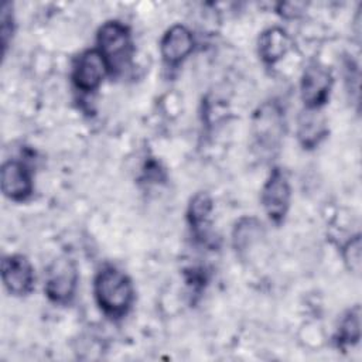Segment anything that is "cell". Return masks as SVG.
<instances>
[{
  "label": "cell",
  "mask_w": 362,
  "mask_h": 362,
  "mask_svg": "<svg viewBox=\"0 0 362 362\" xmlns=\"http://www.w3.org/2000/svg\"><path fill=\"white\" fill-rule=\"evenodd\" d=\"M96 42L110 74L119 75L129 68L134 48L127 25L117 20L106 21L98 30Z\"/></svg>",
  "instance_id": "7a4b0ae2"
},
{
  "label": "cell",
  "mask_w": 362,
  "mask_h": 362,
  "mask_svg": "<svg viewBox=\"0 0 362 362\" xmlns=\"http://www.w3.org/2000/svg\"><path fill=\"white\" fill-rule=\"evenodd\" d=\"M212 211H214V202L208 192L201 191L191 198L187 209V219L197 238L205 239L211 225Z\"/></svg>",
  "instance_id": "4fadbf2b"
},
{
  "label": "cell",
  "mask_w": 362,
  "mask_h": 362,
  "mask_svg": "<svg viewBox=\"0 0 362 362\" xmlns=\"http://www.w3.org/2000/svg\"><path fill=\"white\" fill-rule=\"evenodd\" d=\"M332 74L318 62H311L301 75L300 93L305 109H321L331 93Z\"/></svg>",
  "instance_id": "8992f818"
},
{
  "label": "cell",
  "mask_w": 362,
  "mask_h": 362,
  "mask_svg": "<svg viewBox=\"0 0 362 362\" xmlns=\"http://www.w3.org/2000/svg\"><path fill=\"white\" fill-rule=\"evenodd\" d=\"M1 280L10 294L27 296L34 290V267L24 255H7L1 260Z\"/></svg>",
  "instance_id": "52a82bcc"
},
{
  "label": "cell",
  "mask_w": 362,
  "mask_h": 362,
  "mask_svg": "<svg viewBox=\"0 0 362 362\" xmlns=\"http://www.w3.org/2000/svg\"><path fill=\"white\" fill-rule=\"evenodd\" d=\"M290 198L291 188L287 175L281 168H273L260 194L262 205L273 223L281 225L284 222L290 206Z\"/></svg>",
  "instance_id": "5b68a950"
},
{
  "label": "cell",
  "mask_w": 362,
  "mask_h": 362,
  "mask_svg": "<svg viewBox=\"0 0 362 362\" xmlns=\"http://www.w3.org/2000/svg\"><path fill=\"white\" fill-rule=\"evenodd\" d=\"M106 72V62L98 48L86 49L74 62L72 82L82 92H93L100 86Z\"/></svg>",
  "instance_id": "ba28073f"
},
{
  "label": "cell",
  "mask_w": 362,
  "mask_h": 362,
  "mask_svg": "<svg viewBox=\"0 0 362 362\" xmlns=\"http://www.w3.org/2000/svg\"><path fill=\"white\" fill-rule=\"evenodd\" d=\"M327 134V120L320 109H304L298 116L297 124V137L303 148H315Z\"/></svg>",
  "instance_id": "8fae6325"
},
{
  "label": "cell",
  "mask_w": 362,
  "mask_h": 362,
  "mask_svg": "<svg viewBox=\"0 0 362 362\" xmlns=\"http://www.w3.org/2000/svg\"><path fill=\"white\" fill-rule=\"evenodd\" d=\"M1 192L6 198L21 202L33 194V177L25 164L8 160L1 165Z\"/></svg>",
  "instance_id": "9c48e42d"
},
{
  "label": "cell",
  "mask_w": 362,
  "mask_h": 362,
  "mask_svg": "<svg viewBox=\"0 0 362 362\" xmlns=\"http://www.w3.org/2000/svg\"><path fill=\"white\" fill-rule=\"evenodd\" d=\"M342 257L349 272L359 274L361 272V235L352 236L342 247Z\"/></svg>",
  "instance_id": "2e32d148"
},
{
  "label": "cell",
  "mask_w": 362,
  "mask_h": 362,
  "mask_svg": "<svg viewBox=\"0 0 362 362\" xmlns=\"http://www.w3.org/2000/svg\"><path fill=\"white\" fill-rule=\"evenodd\" d=\"M263 236V225L253 216L240 218L232 232V245L239 256H243Z\"/></svg>",
  "instance_id": "5bb4252c"
},
{
  "label": "cell",
  "mask_w": 362,
  "mask_h": 362,
  "mask_svg": "<svg viewBox=\"0 0 362 362\" xmlns=\"http://www.w3.org/2000/svg\"><path fill=\"white\" fill-rule=\"evenodd\" d=\"M0 33H1V45H3V54H6L8 42L13 35V13H11V4L4 3L1 7V17H0Z\"/></svg>",
  "instance_id": "e0dca14e"
},
{
  "label": "cell",
  "mask_w": 362,
  "mask_h": 362,
  "mask_svg": "<svg viewBox=\"0 0 362 362\" xmlns=\"http://www.w3.org/2000/svg\"><path fill=\"white\" fill-rule=\"evenodd\" d=\"M255 146L262 153L279 150L284 133V112L277 102H266L253 115Z\"/></svg>",
  "instance_id": "3957f363"
},
{
  "label": "cell",
  "mask_w": 362,
  "mask_h": 362,
  "mask_svg": "<svg viewBox=\"0 0 362 362\" xmlns=\"http://www.w3.org/2000/svg\"><path fill=\"white\" fill-rule=\"evenodd\" d=\"M192 33L182 24H175L170 27L160 41V52L163 61L170 66L181 64L192 52Z\"/></svg>",
  "instance_id": "30bf717a"
},
{
  "label": "cell",
  "mask_w": 362,
  "mask_h": 362,
  "mask_svg": "<svg viewBox=\"0 0 362 362\" xmlns=\"http://www.w3.org/2000/svg\"><path fill=\"white\" fill-rule=\"evenodd\" d=\"M78 280L79 274L75 262L66 256L57 257L48 266L45 273V296L54 304L65 305L74 298Z\"/></svg>",
  "instance_id": "277c9868"
},
{
  "label": "cell",
  "mask_w": 362,
  "mask_h": 362,
  "mask_svg": "<svg viewBox=\"0 0 362 362\" xmlns=\"http://www.w3.org/2000/svg\"><path fill=\"white\" fill-rule=\"evenodd\" d=\"M93 293L98 305L110 318L124 317L134 300L130 279L115 266H105L96 273Z\"/></svg>",
  "instance_id": "6da1fadb"
},
{
  "label": "cell",
  "mask_w": 362,
  "mask_h": 362,
  "mask_svg": "<svg viewBox=\"0 0 362 362\" xmlns=\"http://www.w3.org/2000/svg\"><path fill=\"white\" fill-rule=\"evenodd\" d=\"M291 38L286 30L281 27H270L259 35L257 52L264 64L273 65L291 49Z\"/></svg>",
  "instance_id": "7c38bea8"
},
{
  "label": "cell",
  "mask_w": 362,
  "mask_h": 362,
  "mask_svg": "<svg viewBox=\"0 0 362 362\" xmlns=\"http://www.w3.org/2000/svg\"><path fill=\"white\" fill-rule=\"evenodd\" d=\"M361 338V307L355 305L346 311V314L339 321L338 332L335 341L338 348L345 349L348 346H354L359 342Z\"/></svg>",
  "instance_id": "9a60e30c"
}]
</instances>
